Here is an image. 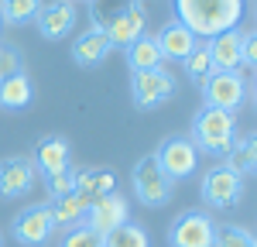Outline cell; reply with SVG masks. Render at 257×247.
<instances>
[{
	"instance_id": "6da1fadb",
	"label": "cell",
	"mask_w": 257,
	"mask_h": 247,
	"mask_svg": "<svg viewBox=\"0 0 257 247\" xmlns=\"http://www.w3.org/2000/svg\"><path fill=\"white\" fill-rule=\"evenodd\" d=\"M175 21L196 38H216L223 31H237L243 0H175Z\"/></svg>"
},
{
	"instance_id": "7a4b0ae2",
	"label": "cell",
	"mask_w": 257,
	"mask_h": 247,
	"mask_svg": "<svg viewBox=\"0 0 257 247\" xmlns=\"http://www.w3.org/2000/svg\"><path fill=\"white\" fill-rule=\"evenodd\" d=\"M237 141V120L226 110H213L202 106L192 120V144L196 151H209V155H226Z\"/></svg>"
},
{
	"instance_id": "3957f363",
	"label": "cell",
	"mask_w": 257,
	"mask_h": 247,
	"mask_svg": "<svg viewBox=\"0 0 257 247\" xmlns=\"http://www.w3.org/2000/svg\"><path fill=\"white\" fill-rule=\"evenodd\" d=\"M155 162H158L161 172L175 182V179H189V175L196 172L199 151H196V144H192V138L175 134V138H165V141H161V148L155 151Z\"/></svg>"
},
{
	"instance_id": "277c9868",
	"label": "cell",
	"mask_w": 257,
	"mask_h": 247,
	"mask_svg": "<svg viewBox=\"0 0 257 247\" xmlns=\"http://www.w3.org/2000/svg\"><path fill=\"white\" fill-rule=\"evenodd\" d=\"M134 192H138V199L144 206H165L172 199V179L161 172L155 155H144L134 165Z\"/></svg>"
},
{
	"instance_id": "5b68a950",
	"label": "cell",
	"mask_w": 257,
	"mask_h": 247,
	"mask_svg": "<svg viewBox=\"0 0 257 247\" xmlns=\"http://www.w3.org/2000/svg\"><path fill=\"white\" fill-rule=\"evenodd\" d=\"M202 96H206V106L213 110L237 113V106L247 100V79L240 72H213L202 82Z\"/></svg>"
},
{
	"instance_id": "8992f818",
	"label": "cell",
	"mask_w": 257,
	"mask_h": 247,
	"mask_svg": "<svg viewBox=\"0 0 257 247\" xmlns=\"http://www.w3.org/2000/svg\"><path fill=\"white\" fill-rule=\"evenodd\" d=\"M127 216H131V206H127V199H123L120 192H106V196H99V199H93V203H89L82 226H89L93 233L106 237L110 230H117V226L127 223Z\"/></svg>"
},
{
	"instance_id": "52a82bcc",
	"label": "cell",
	"mask_w": 257,
	"mask_h": 247,
	"mask_svg": "<svg viewBox=\"0 0 257 247\" xmlns=\"http://www.w3.org/2000/svg\"><path fill=\"white\" fill-rule=\"evenodd\" d=\"M131 93L141 110H155L161 103H168L175 96V79L165 69H151V72H134L131 79Z\"/></svg>"
},
{
	"instance_id": "ba28073f",
	"label": "cell",
	"mask_w": 257,
	"mask_h": 247,
	"mask_svg": "<svg viewBox=\"0 0 257 247\" xmlns=\"http://www.w3.org/2000/svg\"><path fill=\"white\" fill-rule=\"evenodd\" d=\"M240 196H243V179L237 172H230L226 165H216L206 172L202 179V199L216 209H226V206H237Z\"/></svg>"
},
{
	"instance_id": "9c48e42d",
	"label": "cell",
	"mask_w": 257,
	"mask_h": 247,
	"mask_svg": "<svg viewBox=\"0 0 257 247\" xmlns=\"http://www.w3.org/2000/svg\"><path fill=\"white\" fill-rule=\"evenodd\" d=\"M213 233H216V223L206 216V213H185L178 216L172 230H168V244L172 247H213Z\"/></svg>"
},
{
	"instance_id": "30bf717a",
	"label": "cell",
	"mask_w": 257,
	"mask_h": 247,
	"mask_svg": "<svg viewBox=\"0 0 257 247\" xmlns=\"http://www.w3.org/2000/svg\"><path fill=\"white\" fill-rule=\"evenodd\" d=\"M52 230H55V223H52L48 206H28L14 216V240L24 247H41L52 237Z\"/></svg>"
},
{
	"instance_id": "8fae6325",
	"label": "cell",
	"mask_w": 257,
	"mask_h": 247,
	"mask_svg": "<svg viewBox=\"0 0 257 247\" xmlns=\"http://www.w3.org/2000/svg\"><path fill=\"white\" fill-rule=\"evenodd\" d=\"M35 182H38V168L31 165V158H4L0 162V196L4 199L28 196Z\"/></svg>"
},
{
	"instance_id": "7c38bea8",
	"label": "cell",
	"mask_w": 257,
	"mask_h": 247,
	"mask_svg": "<svg viewBox=\"0 0 257 247\" xmlns=\"http://www.w3.org/2000/svg\"><path fill=\"white\" fill-rule=\"evenodd\" d=\"M206 52H209L213 72H240V65H243V35L240 31H223V35L206 41Z\"/></svg>"
},
{
	"instance_id": "4fadbf2b",
	"label": "cell",
	"mask_w": 257,
	"mask_h": 247,
	"mask_svg": "<svg viewBox=\"0 0 257 247\" xmlns=\"http://www.w3.org/2000/svg\"><path fill=\"white\" fill-rule=\"evenodd\" d=\"M35 24H38L41 38L59 41V38H65V35L72 31V24H76V7H72L69 0H52V4H45V7L38 11Z\"/></svg>"
},
{
	"instance_id": "5bb4252c",
	"label": "cell",
	"mask_w": 257,
	"mask_h": 247,
	"mask_svg": "<svg viewBox=\"0 0 257 247\" xmlns=\"http://www.w3.org/2000/svg\"><path fill=\"white\" fill-rule=\"evenodd\" d=\"M31 165L41 168L45 179H48V175H55V172H62V168H72V148H69L65 138L48 134V138H41V141L35 144V162Z\"/></svg>"
},
{
	"instance_id": "9a60e30c",
	"label": "cell",
	"mask_w": 257,
	"mask_h": 247,
	"mask_svg": "<svg viewBox=\"0 0 257 247\" xmlns=\"http://www.w3.org/2000/svg\"><path fill=\"white\" fill-rule=\"evenodd\" d=\"M155 45H158L161 59H185V55L199 45V38L189 31V28H182L178 21H168L158 35H155Z\"/></svg>"
},
{
	"instance_id": "2e32d148",
	"label": "cell",
	"mask_w": 257,
	"mask_h": 247,
	"mask_svg": "<svg viewBox=\"0 0 257 247\" xmlns=\"http://www.w3.org/2000/svg\"><path fill=\"white\" fill-rule=\"evenodd\" d=\"M117 172L113 168H86V172H76V192L86 196L89 203L106 196V192H117Z\"/></svg>"
},
{
	"instance_id": "e0dca14e",
	"label": "cell",
	"mask_w": 257,
	"mask_h": 247,
	"mask_svg": "<svg viewBox=\"0 0 257 247\" xmlns=\"http://www.w3.org/2000/svg\"><path fill=\"white\" fill-rule=\"evenodd\" d=\"M110 48H113V45H110V38H106V31L89 28L86 35L76 38V45H72V59L79 62V65H96V62L106 59Z\"/></svg>"
},
{
	"instance_id": "ac0fdd59",
	"label": "cell",
	"mask_w": 257,
	"mask_h": 247,
	"mask_svg": "<svg viewBox=\"0 0 257 247\" xmlns=\"http://www.w3.org/2000/svg\"><path fill=\"white\" fill-rule=\"evenodd\" d=\"M86 209H89V199L79 196V192H72V196H62L55 203L48 206V213H52V223L55 226H79L86 220Z\"/></svg>"
},
{
	"instance_id": "d6986e66",
	"label": "cell",
	"mask_w": 257,
	"mask_h": 247,
	"mask_svg": "<svg viewBox=\"0 0 257 247\" xmlns=\"http://www.w3.org/2000/svg\"><path fill=\"white\" fill-rule=\"evenodd\" d=\"M127 65L131 72H151V69H161V52L151 35H141L138 41L127 45Z\"/></svg>"
},
{
	"instance_id": "ffe728a7",
	"label": "cell",
	"mask_w": 257,
	"mask_h": 247,
	"mask_svg": "<svg viewBox=\"0 0 257 247\" xmlns=\"http://www.w3.org/2000/svg\"><path fill=\"white\" fill-rule=\"evenodd\" d=\"M141 35H144V11H141V4L134 7V11H127L120 21H113L110 28H106V38H110V45H131V41H138Z\"/></svg>"
},
{
	"instance_id": "44dd1931",
	"label": "cell",
	"mask_w": 257,
	"mask_h": 247,
	"mask_svg": "<svg viewBox=\"0 0 257 247\" xmlns=\"http://www.w3.org/2000/svg\"><path fill=\"white\" fill-rule=\"evenodd\" d=\"M35 96V89H31V79L18 72V76H11V79H0V106L4 110H21V106H28Z\"/></svg>"
},
{
	"instance_id": "7402d4cb",
	"label": "cell",
	"mask_w": 257,
	"mask_h": 247,
	"mask_svg": "<svg viewBox=\"0 0 257 247\" xmlns=\"http://www.w3.org/2000/svg\"><path fill=\"white\" fill-rule=\"evenodd\" d=\"M226 168L230 172H237L240 179H247L250 172H254L257 165V148H254V134H247V138H240V141H233V148L226 151Z\"/></svg>"
},
{
	"instance_id": "603a6c76",
	"label": "cell",
	"mask_w": 257,
	"mask_h": 247,
	"mask_svg": "<svg viewBox=\"0 0 257 247\" xmlns=\"http://www.w3.org/2000/svg\"><path fill=\"white\" fill-rule=\"evenodd\" d=\"M134 7H138V0H93V7H89V14H93V28L106 31L113 21H120L127 11H134Z\"/></svg>"
},
{
	"instance_id": "cb8c5ba5",
	"label": "cell",
	"mask_w": 257,
	"mask_h": 247,
	"mask_svg": "<svg viewBox=\"0 0 257 247\" xmlns=\"http://www.w3.org/2000/svg\"><path fill=\"white\" fill-rule=\"evenodd\" d=\"M103 247H151V240H148L144 226H138V223H123V226L110 230V233L103 237Z\"/></svg>"
},
{
	"instance_id": "d4e9b609",
	"label": "cell",
	"mask_w": 257,
	"mask_h": 247,
	"mask_svg": "<svg viewBox=\"0 0 257 247\" xmlns=\"http://www.w3.org/2000/svg\"><path fill=\"white\" fill-rule=\"evenodd\" d=\"M41 11V0H0V21L11 24H28Z\"/></svg>"
},
{
	"instance_id": "484cf974",
	"label": "cell",
	"mask_w": 257,
	"mask_h": 247,
	"mask_svg": "<svg viewBox=\"0 0 257 247\" xmlns=\"http://www.w3.org/2000/svg\"><path fill=\"white\" fill-rule=\"evenodd\" d=\"M185 72H189V79L196 82V86H202V82L213 76V65H209V52H206V41H199L196 48L185 55Z\"/></svg>"
},
{
	"instance_id": "4316f807",
	"label": "cell",
	"mask_w": 257,
	"mask_h": 247,
	"mask_svg": "<svg viewBox=\"0 0 257 247\" xmlns=\"http://www.w3.org/2000/svg\"><path fill=\"white\" fill-rule=\"evenodd\" d=\"M213 247H257V244H254V237H250V230L226 223V226H216Z\"/></svg>"
},
{
	"instance_id": "83f0119b",
	"label": "cell",
	"mask_w": 257,
	"mask_h": 247,
	"mask_svg": "<svg viewBox=\"0 0 257 247\" xmlns=\"http://www.w3.org/2000/svg\"><path fill=\"white\" fill-rule=\"evenodd\" d=\"M45 185H48V196H52V199L72 196V192H76V168H62V172H55V175H48Z\"/></svg>"
},
{
	"instance_id": "f1b7e54d",
	"label": "cell",
	"mask_w": 257,
	"mask_h": 247,
	"mask_svg": "<svg viewBox=\"0 0 257 247\" xmlns=\"http://www.w3.org/2000/svg\"><path fill=\"white\" fill-rule=\"evenodd\" d=\"M59 247H103V237L79 223V226H72V230H65V237H62Z\"/></svg>"
},
{
	"instance_id": "f546056e",
	"label": "cell",
	"mask_w": 257,
	"mask_h": 247,
	"mask_svg": "<svg viewBox=\"0 0 257 247\" xmlns=\"http://www.w3.org/2000/svg\"><path fill=\"white\" fill-rule=\"evenodd\" d=\"M24 72L21 69V55L14 48H0V79H11V76H18Z\"/></svg>"
},
{
	"instance_id": "4dcf8cb0",
	"label": "cell",
	"mask_w": 257,
	"mask_h": 247,
	"mask_svg": "<svg viewBox=\"0 0 257 247\" xmlns=\"http://www.w3.org/2000/svg\"><path fill=\"white\" fill-rule=\"evenodd\" d=\"M243 35V65H254L257 62V45H254V31L247 28V31H240Z\"/></svg>"
},
{
	"instance_id": "1f68e13d",
	"label": "cell",
	"mask_w": 257,
	"mask_h": 247,
	"mask_svg": "<svg viewBox=\"0 0 257 247\" xmlns=\"http://www.w3.org/2000/svg\"><path fill=\"white\" fill-rule=\"evenodd\" d=\"M0 247H4V237H0Z\"/></svg>"
},
{
	"instance_id": "d6a6232c",
	"label": "cell",
	"mask_w": 257,
	"mask_h": 247,
	"mask_svg": "<svg viewBox=\"0 0 257 247\" xmlns=\"http://www.w3.org/2000/svg\"><path fill=\"white\" fill-rule=\"evenodd\" d=\"M69 4H72V0H69Z\"/></svg>"
}]
</instances>
